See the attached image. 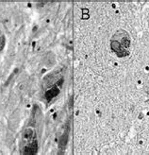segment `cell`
Here are the masks:
<instances>
[{"label": "cell", "instance_id": "cell-1", "mask_svg": "<svg viewBox=\"0 0 149 155\" xmlns=\"http://www.w3.org/2000/svg\"><path fill=\"white\" fill-rule=\"evenodd\" d=\"M33 138H34L33 130L30 129V128L26 129L24 130V133H23V134H22V143H23V145H24V147L32 142L34 140Z\"/></svg>", "mask_w": 149, "mask_h": 155}, {"label": "cell", "instance_id": "cell-3", "mask_svg": "<svg viewBox=\"0 0 149 155\" xmlns=\"http://www.w3.org/2000/svg\"><path fill=\"white\" fill-rule=\"evenodd\" d=\"M59 93H60V90L57 86H54L52 89L48 90L47 92L45 93V97L47 100H51L53 99L55 97H57L59 95Z\"/></svg>", "mask_w": 149, "mask_h": 155}, {"label": "cell", "instance_id": "cell-5", "mask_svg": "<svg viewBox=\"0 0 149 155\" xmlns=\"http://www.w3.org/2000/svg\"><path fill=\"white\" fill-rule=\"evenodd\" d=\"M5 45V36L0 31V51H1Z\"/></svg>", "mask_w": 149, "mask_h": 155}, {"label": "cell", "instance_id": "cell-4", "mask_svg": "<svg viewBox=\"0 0 149 155\" xmlns=\"http://www.w3.org/2000/svg\"><path fill=\"white\" fill-rule=\"evenodd\" d=\"M67 142H68V134H67V131H65L60 139V148H65Z\"/></svg>", "mask_w": 149, "mask_h": 155}, {"label": "cell", "instance_id": "cell-2", "mask_svg": "<svg viewBox=\"0 0 149 155\" xmlns=\"http://www.w3.org/2000/svg\"><path fill=\"white\" fill-rule=\"evenodd\" d=\"M37 150H38V143L34 139L30 144L24 147V149L22 150V153L23 154H36Z\"/></svg>", "mask_w": 149, "mask_h": 155}]
</instances>
